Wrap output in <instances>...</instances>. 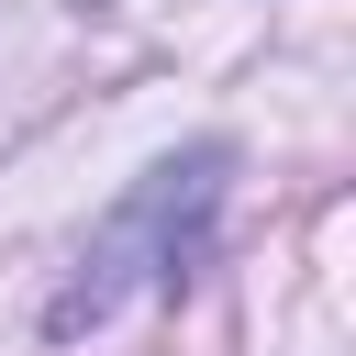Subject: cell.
Masks as SVG:
<instances>
[{"label": "cell", "mask_w": 356, "mask_h": 356, "mask_svg": "<svg viewBox=\"0 0 356 356\" xmlns=\"http://www.w3.org/2000/svg\"><path fill=\"white\" fill-rule=\"evenodd\" d=\"M211 178H222V156L156 167V178H145V189L111 211V234H89V256H78V289L56 300V334H78V323H111L134 289H167V278H178V245H189V234H167V222L211 211Z\"/></svg>", "instance_id": "obj_1"}]
</instances>
